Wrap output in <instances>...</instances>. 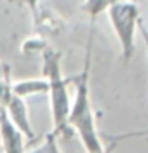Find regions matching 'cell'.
<instances>
[{
    "label": "cell",
    "instance_id": "2",
    "mask_svg": "<svg viewBox=\"0 0 148 153\" xmlns=\"http://www.w3.org/2000/svg\"><path fill=\"white\" fill-rule=\"evenodd\" d=\"M42 73L49 84V103H51V118H52V134L68 132V115L71 106V97L68 92L70 78L63 76L61 71V54L54 49H44L42 52Z\"/></svg>",
    "mask_w": 148,
    "mask_h": 153
},
{
    "label": "cell",
    "instance_id": "8",
    "mask_svg": "<svg viewBox=\"0 0 148 153\" xmlns=\"http://www.w3.org/2000/svg\"><path fill=\"white\" fill-rule=\"evenodd\" d=\"M25 153H63V152H61V148H59V144H58V136L49 132L45 136L44 143L39 144L33 150H30V152H25Z\"/></svg>",
    "mask_w": 148,
    "mask_h": 153
},
{
    "label": "cell",
    "instance_id": "6",
    "mask_svg": "<svg viewBox=\"0 0 148 153\" xmlns=\"http://www.w3.org/2000/svg\"><path fill=\"white\" fill-rule=\"evenodd\" d=\"M12 94L26 99L30 96H37V94H47L49 91V84L45 78H26V80H19L16 84H12L10 87Z\"/></svg>",
    "mask_w": 148,
    "mask_h": 153
},
{
    "label": "cell",
    "instance_id": "3",
    "mask_svg": "<svg viewBox=\"0 0 148 153\" xmlns=\"http://www.w3.org/2000/svg\"><path fill=\"white\" fill-rule=\"evenodd\" d=\"M106 14L120 44L122 61L127 65L136 49V31L141 23L139 7L132 0H118L106 9Z\"/></svg>",
    "mask_w": 148,
    "mask_h": 153
},
{
    "label": "cell",
    "instance_id": "4",
    "mask_svg": "<svg viewBox=\"0 0 148 153\" xmlns=\"http://www.w3.org/2000/svg\"><path fill=\"white\" fill-rule=\"evenodd\" d=\"M25 136L0 108V144L4 153H25Z\"/></svg>",
    "mask_w": 148,
    "mask_h": 153
},
{
    "label": "cell",
    "instance_id": "5",
    "mask_svg": "<svg viewBox=\"0 0 148 153\" xmlns=\"http://www.w3.org/2000/svg\"><path fill=\"white\" fill-rule=\"evenodd\" d=\"M4 111L7 113L10 122L19 129L21 134L26 139H33L35 137V131H33V127L30 124V115H28V108L25 105V99L12 94L9 97V101L5 103V106H4Z\"/></svg>",
    "mask_w": 148,
    "mask_h": 153
},
{
    "label": "cell",
    "instance_id": "7",
    "mask_svg": "<svg viewBox=\"0 0 148 153\" xmlns=\"http://www.w3.org/2000/svg\"><path fill=\"white\" fill-rule=\"evenodd\" d=\"M115 2H118V0H84L82 2V10L94 21L101 12H105Z\"/></svg>",
    "mask_w": 148,
    "mask_h": 153
},
{
    "label": "cell",
    "instance_id": "1",
    "mask_svg": "<svg viewBox=\"0 0 148 153\" xmlns=\"http://www.w3.org/2000/svg\"><path fill=\"white\" fill-rule=\"evenodd\" d=\"M89 59L91 51H87L84 70L77 76L71 78V84L75 87V96L70 106L68 127L73 129L79 139L84 144L86 153H105L103 143L96 125V115L91 105V92H89Z\"/></svg>",
    "mask_w": 148,
    "mask_h": 153
},
{
    "label": "cell",
    "instance_id": "9",
    "mask_svg": "<svg viewBox=\"0 0 148 153\" xmlns=\"http://www.w3.org/2000/svg\"><path fill=\"white\" fill-rule=\"evenodd\" d=\"M7 2L16 5V7H28L33 12L37 10V5H39V0H7Z\"/></svg>",
    "mask_w": 148,
    "mask_h": 153
},
{
    "label": "cell",
    "instance_id": "10",
    "mask_svg": "<svg viewBox=\"0 0 148 153\" xmlns=\"http://www.w3.org/2000/svg\"><path fill=\"white\" fill-rule=\"evenodd\" d=\"M139 31H141V37H143V42H145V47H147V56H148V30L145 28L143 23H139Z\"/></svg>",
    "mask_w": 148,
    "mask_h": 153
}]
</instances>
